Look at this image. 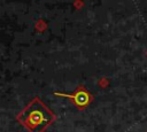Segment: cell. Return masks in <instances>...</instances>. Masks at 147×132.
Returning <instances> with one entry per match:
<instances>
[{"label":"cell","mask_w":147,"mask_h":132,"mask_svg":"<svg viewBox=\"0 0 147 132\" xmlns=\"http://www.w3.org/2000/svg\"><path fill=\"white\" fill-rule=\"evenodd\" d=\"M57 95H61V96H65V98H69L79 109H83L85 108L92 100L90 93L85 90V87L83 86H79L78 88H76V91L74 92V94H59Z\"/></svg>","instance_id":"2"},{"label":"cell","mask_w":147,"mask_h":132,"mask_svg":"<svg viewBox=\"0 0 147 132\" xmlns=\"http://www.w3.org/2000/svg\"><path fill=\"white\" fill-rule=\"evenodd\" d=\"M16 119L29 132H44L55 121V115L39 98H34L17 114Z\"/></svg>","instance_id":"1"}]
</instances>
